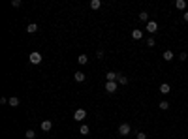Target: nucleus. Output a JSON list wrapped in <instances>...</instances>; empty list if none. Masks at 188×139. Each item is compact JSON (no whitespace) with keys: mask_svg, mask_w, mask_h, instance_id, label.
Listing matches in <instances>:
<instances>
[{"mask_svg":"<svg viewBox=\"0 0 188 139\" xmlns=\"http://www.w3.org/2000/svg\"><path fill=\"white\" fill-rule=\"evenodd\" d=\"M30 62L32 64H41V53H38V51L30 53Z\"/></svg>","mask_w":188,"mask_h":139,"instance_id":"obj_1","label":"nucleus"},{"mask_svg":"<svg viewBox=\"0 0 188 139\" xmlns=\"http://www.w3.org/2000/svg\"><path fill=\"white\" fill-rule=\"evenodd\" d=\"M73 118H75V120H85V118H87V111H85V109H77L75 115H73Z\"/></svg>","mask_w":188,"mask_h":139,"instance_id":"obj_2","label":"nucleus"},{"mask_svg":"<svg viewBox=\"0 0 188 139\" xmlns=\"http://www.w3.org/2000/svg\"><path fill=\"white\" fill-rule=\"evenodd\" d=\"M130 130H132L130 124H126V122L119 126V134H121V135H128V134H130Z\"/></svg>","mask_w":188,"mask_h":139,"instance_id":"obj_3","label":"nucleus"},{"mask_svg":"<svg viewBox=\"0 0 188 139\" xmlns=\"http://www.w3.org/2000/svg\"><path fill=\"white\" fill-rule=\"evenodd\" d=\"M158 30V25L154 21H149L147 23V32H151V34H154V32Z\"/></svg>","mask_w":188,"mask_h":139,"instance_id":"obj_4","label":"nucleus"},{"mask_svg":"<svg viewBox=\"0 0 188 139\" xmlns=\"http://www.w3.org/2000/svg\"><path fill=\"white\" fill-rule=\"evenodd\" d=\"M105 90H107V92H115L117 90V81H107V83H105Z\"/></svg>","mask_w":188,"mask_h":139,"instance_id":"obj_5","label":"nucleus"},{"mask_svg":"<svg viewBox=\"0 0 188 139\" xmlns=\"http://www.w3.org/2000/svg\"><path fill=\"white\" fill-rule=\"evenodd\" d=\"M119 75H121V73L107 72V73H105V79H107V81H119Z\"/></svg>","mask_w":188,"mask_h":139,"instance_id":"obj_6","label":"nucleus"},{"mask_svg":"<svg viewBox=\"0 0 188 139\" xmlns=\"http://www.w3.org/2000/svg\"><path fill=\"white\" fill-rule=\"evenodd\" d=\"M51 128H53V122H51V120H43V122H41V130H43V132H49Z\"/></svg>","mask_w":188,"mask_h":139,"instance_id":"obj_7","label":"nucleus"},{"mask_svg":"<svg viewBox=\"0 0 188 139\" xmlns=\"http://www.w3.org/2000/svg\"><path fill=\"white\" fill-rule=\"evenodd\" d=\"M132 38H134V40H141V38H143V32L134 28V30H132Z\"/></svg>","mask_w":188,"mask_h":139,"instance_id":"obj_8","label":"nucleus"},{"mask_svg":"<svg viewBox=\"0 0 188 139\" xmlns=\"http://www.w3.org/2000/svg\"><path fill=\"white\" fill-rule=\"evenodd\" d=\"M160 92H162V94H169V92H171L169 85H167V83H162V85H160Z\"/></svg>","mask_w":188,"mask_h":139,"instance_id":"obj_9","label":"nucleus"},{"mask_svg":"<svg viewBox=\"0 0 188 139\" xmlns=\"http://www.w3.org/2000/svg\"><path fill=\"white\" fill-rule=\"evenodd\" d=\"M27 32H28V34H34V32H38V25H36V23H30V25L27 27Z\"/></svg>","mask_w":188,"mask_h":139,"instance_id":"obj_10","label":"nucleus"},{"mask_svg":"<svg viewBox=\"0 0 188 139\" xmlns=\"http://www.w3.org/2000/svg\"><path fill=\"white\" fill-rule=\"evenodd\" d=\"M90 8H92V9H100V8H102V0H92V2H90Z\"/></svg>","mask_w":188,"mask_h":139,"instance_id":"obj_11","label":"nucleus"},{"mask_svg":"<svg viewBox=\"0 0 188 139\" xmlns=\"http://www.w3.org/2000/svg\"><path fill=\"white\" fill-rule=\"evenodd\" d=\"M162 57H164V60H167V62H169V60H173V51H164V55H162Z\"/></svg>","mask_w":188,"mask_h":139,"instance_id":"obj_12","label":"nucleus"},{"mask_svg":"<svg viewBox=\"0 0 188 139\" xmlns=\"http://www.w3.org/2000/svg\"><path fill=\"white\" fill-rule=\"evenodd\" d=\"M8 103H9V105H11V107H17V105H19V98H17V96H11Z\"/></svg>","mask_w":188,"mask_h":139,"instance_id":"obj_13","label":"nucleus"},{"mask_svg":"<svg viewBox=\"0 0 188 139\" xmlns=\"http://www.w3.org/2000/svg\"><path fill=\"white\" fill-rule=\"evenodd\" d=\"M85 73L83 72H75V81H79V83H83V81H85Z\"/></svg>","mask_w":188,"mask_h":139,"instance_id":"obj_14","label":"nucleus"},{"mask_svg":"<svg viewBox=\"0 0 188 139\" xmlns=\"http://www.w3.org/2000/svg\"><path fill=\"white\" fill-rule=\"evenodd\" d=\"M77 62H79L81 66H85V64L89 62V59H87V55H79V59H77Z\"/></svg>","mask_w":188,"mask_h":139,"instance_id":"obj_15","label":"nucleus"},{"mask_svg":"<svg viewBox=\"0 0 188 139\" xmlns=\"http://www.w3.org/2000/svg\"><path fill=\"white\" fill-rule=\"evenodd\" d=\"M139 21L149 23V13H147V11H141V13H139Z\"/></svg>","mask_w":188,"mask_h":139,"instance_id":"obj_16","label":"nucleus"},{"mask_svg":"<svg viewBox=\"0 0 188 139\" xmlns=\"http://www.w3.org/2000/svg\"><path fill=\"white\" fill-rule=\"evenodd\" d=\"M175 6H177V9H184V8H186V2H184V0H177Z\"/></svg>","mask_w":188,"mask_h":139,"instance_id":"obj_17","label":"nucleus"},{"mask_svg":"<svg viewBox=\"0 0 188 139\" xmlns=\"http://www.w3.org/2000/svg\"><path fill=\"white\" fill-rule=\"evenodd\" d=\"M25 135H27V139H34V137H36V132H34V130H27Z\"/></svg>","mask_w":188,"mask_h":139,"instance_id":"obj_18","label":"nucleus"},{"mask_svg":"<svg viewBox=\"0 0 188 139\" xmlns=\"http://www.w3.org/2000/svg\"><path fill=\"white\" fill-rule=\"evenodd\" d=\"M79 132H81V134H89V132H90V128H89V126H87V124H83V126H81V128H79Z\"/></svg>","mask_w":188,"mask_h":139,"instance_id":"obj_19","label":"nucleus"},{"mask_svg":"<svg viewBox=\"0 0 188 139\" xmlns=\"http://www.w3.org/2000/svg\"><path fill=\"white\" fill-rule=\"evenodd\" d=\"M119 83H121V85H128V77H124V75H119Z\"/></svg>","mask_w":188,"mask_h":139,"instance_id":"obj_20","label":"nucleus"},{"mask_svg":"<svg viewBox=\"0 0 188 139\" xmlns=\"http://www.w3.org/2000/svg\"><path fill=\"white\" fill-rule=\"evenodd\" d=\"M160 109H162V111L169 109V103H167V102H160Z\"/></svg>","mask_w":188,"mask_h":139,"instance_id":"obj_21","label":"nucleus"},{"mask_svg":"<svg viewBox=\"0 0 188 139\" xmlns=\"http://www.w3.org/2000/svg\"><path fill=\"white\" fill-rule=\"evenodd\" d=\"M154 43H156V41H154V38H149V40H147V45H149V47H154Z\"/></svg>","mask_w":188,"mask_h":139,"instance_id":"obj_22","label":"nucleus"},{"mask_svg":"<svg viewBox=\"0 0 188 139\" xmlns=\"http://www.w3.org/2000/svg\"><path fill=\"white\" fill-rule=\"evenodd\" d=\"M11 6H13V8H19V6H21V0H13V2H11Z\"/></svg>","mask_w":188,"mask_h":139,"instance_id":"obj_23","label":"nucleus"},{"mask_svg":"<svg viewBox=\"0 0 188 139\" xmlns=\"http://www.w3.org/2000/svg\"><path fill=\"white\" fill-rule=\"evenodd\" d=\"M137 139H147V134H143V132H139V134H137Z\"/></svg>","mask_w":188,"mask_h":139,"instance_id":"obj_24","label":"nucleus"},{"mask_svg":"<svg viewBox=\"0 0 188 139\" xmlns=\"http://www.w3.org/2000/svg\"><path fill=\"white\" fill-rule=\"evenodd\" d=\"M186 59H188L186 53H181V55H179V60H186Z\"/></svg>","mask_w":188,"mask_h":139,"instance_id":"obj_25","label":"nucleus"},{"mask_svg":"<svg viewBox=\"0 0 188 139\" xmlns=\"http://www.w3.org/2000/svg\"><path fill=\"white\" fill-rule=\"evenodd\" d=\"M96 57H98V59H102V57H103V51H102V49L96 51Z\"/></svg>","mask_w":188,"mask_h":139,"instance_id":"obj_26","label":"nucleus"},{"mask_svg":"<svg viewBox=\"0 0 188 139\" xmlns=\"http://www.w3.org/2000/svg\"><path fill=\"white\" fill-rule=\"evenodd\" d=\"M183 19H184V21L188 23V11H184V13H183Z\"/></svg>","mask_w":188,"mask_h":139,"instance_id":"obj_27","label":"nucleus"}]
</instances>
